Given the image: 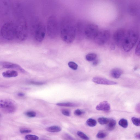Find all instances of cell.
<instances>
[{"mask_svg":"<svg viewBox=\"0 0 140 140\" xmlns=\"http://www.w3.org/2000/svg\"><path fill=\"white\" fill-rule=\"evenodd\" d=\"M69 17L63 18L61 22L60 34L61 38L66 43L70 44L74 41L77 32L76 25Z\"/></svg>","mask_w":140,"mask_h":140,"instance_id":"obj_1","label":"cell"},{"mask_svg":"<svg viewBox=\"0 0 140 140\" xmlns=\"http://www.w3.org/2000/svg\"><path fill=\"white\" fill-rule=\"evenodd\" d=\"M77 32L79 34L88 40H94L99 31L96 24L92 23L81 21L76 25Z\"/></svg>","mask_w":140,"mask_h":140,"instance_id":"obj_2","label":"cell"},{"mask_svg":"<svg viewBox=\"0 0 140 140\" xmlns=\"http://www.w3.org/2000/svg\"><path fill=\"white\" fill-rule=\"evenodd\" d=\"M16 39L20 41H23L27 39L28 34V24L25 18L20 17L16 23Z\"/></svg>","mask_w":140,"mask_h":140,"instance_id":"obj_3","label":"cell"},{"mask_svg":"<svg viewBox=\"0 0 140 140\" xmlns=\"http://www.w3.org/2000/svg\"><path fill=\"white\" fill-rule=\"evenodd\" d=\"M138 33L135 30H130L127 31L122 47L124 51L128 52L135 46L139 39Z\"/></svg>","mask_w":140,"mask_h":140,"instance_id":"obj_4","label":"cell"},{"mask_svg":"<svg viewBox=\"0 0 140 140\" xmlns=\"http://www.w3.org/2000/svg\"><path fill=\"white\" fill-rule=\"evenodd\" d=\"M1 35L3 39L8 41H13L16 39V23L12 21H8L4 23L1 29Z\"/></svg>","mask_w":140,"mask_h":140,"instance_id":"obj_5","label":"cell"},{"mask_svg":"<svg viewBox=\"0 0 140 140\" xmlns=\"http://www.w3.org/2000/svg\"><path fill=\"white\" fill-rule=\"evenodd\" d=\"M58 23L55 16H50L47 23L46 30L47 34L50 38L53 39L57 36L59 32Z\"/></svg>","mask_w":140,"mask_h":140,"instance_id":"obj_6","label":"cell"},{"mask_svg":"<svg viewBox=\"0 0 140 140\" xmlns=\"http://www.w3.org/2000/svg\"><path fill=\"white\" fill-rule=\"evenodd\" d=\"M32 29L34 40L38 42L43 41L46 32V29L43 24L40 21L36 22L33 24Z\"/></svg>","mask_w":140,"mask_h":140,"instance_id":"obj_7","label":"cell"},{"mask_svg":"<svg viewBox=\"0 0 140 140\" xmlns=\"http://www.w3.org/2000/svg\"><path fill=\"white\" fill-rule=\"evenodd\" d=\"M111 35L110 32L108 30H99L93 40L97 44L103 45L110 39Z\"/></svg>","mask_w":140,"mask_h":140,"instance_id":"obj_8","label":"cell"},{"mask_svg":"<svg viewBox=\"0 0 140 140\" xmlns=\"http://www.w3.org/2000/svg\"><path fill=\"white\" fill-rule=\"evenodd\" d=\"M0 108L5 113H11L15 112L16 109L15 103L10 100H1L0 101Z\"/></svg>","mask_w":140,"mask_h":140,"instance_id":"obj_9","label":"cell"},{"mask_svg":"<svg viewBox=\"0 0 140 140\" xmlns=\"http://www.w3.org/2000/svg\"><path fill=\"white\" fill-rule=\"evenodd\" d=\"M127 31L124 29H119L114 34L113 38L115 43L119 47H122L125 40Z\"/></svg>","mask_w":140,"mask_h":140,"instance_id":"obj_10","label":"cell"},{"mask_svg":"<svg viewBox=\"0 0 140 140\" xmlns=\"http://www.w3.org/2000/svg\"><path fill=\"white\" fill-rule=\"evenodd\" d=\"M1 65L3 68H4L15 69L24 72L25 71L20 65L13 63L2 61L1 62Z\"/></svg>","mask_w":140,"mask_h":140,"instance_id":"obj_11","label":"cell"},{"mask_svg":"<svg viewBox=\"0 0 140 140\" xmlns=\"http://www.w3.org/2000/svg\"><path fill=\"white\" fill-rule=\"evenodd\" d=\"M92 81L96 83L100 84L112 85H116L117 83L114 81L109 80L108 79L100 77H95L92 79Z\"/></svg>","mask_w":140,"mask_h":140,"instance_id":"obj_12","label":"cell"},{"mask_svg":"<svg viewBox=\"0 0 140 140\" xmlns=\"http://www.w3.org/2000/svg\"><path fill=\"white\" fill-rule=\"evenodd\" d=\"M110 104L106 101L100 102L96 107V109L97 110L105 111H108L110 110Z\"/></svg>","mask_w":140,"mask_h":140,"instance_id":"obj_13","label":"cell"},{"mask_svg":"<svg viewBox=\"0 0 140 140\" xmlns=\"http://www.w3.org/2000/svg\"><path fill=\"white\" fill-rule=\"evenodd\" d=\"M123 71L121 69L116 68L112 69L110 72V75L113 78L118 79L123 74Z\"/></svg>","mask_w":140,"mask_h":140,"instance_id":"obj_14","label":"cell"},{"mask_svg":"<svg viewBox=\"0 0 140 140\" xmlns=\"http://www.w3.org/2000/svg\"><path fill=\"white\" fill-rule=\"evenodd\" d=\"M18 72L14 70L6 71L2 73V75L4 77L10 78L15 77L18 76Z\"/></svg>","mask_w":140,"mask_h":140,"instance_id":"obj_15","label":"cell"},{"mask_svg":"<svg viewBox=\"0 0 140 140\" xmlns=\"http://www.w3.org/2000/svg\"><path fill=\"white\" fill-rule=\"evenodd\" d=\"M46 130L48 132H58L61 131L62 128L58 126H53L47 127Z\"/></svg>","mask_w":140,"mask_h":140,"instance_id":"obj_16","label":"cell"},{"mask_svg":"<svg viewBox=\"0 0 140 140\" xmlns=\"http://www.w3.org/2000/svg\"><path fill=\"white\" fill-rule=\"evenodd\" d=\"M56 105L58 106L68 107H75L78 106L77 103L70 102L58 103Z\"/></svg>","mask_w":140,"mask_h":140,"instance_id":"obj_17","label":"cell"},{"mask_svg":"<svg viewBox=\"0 0 140 140\" xmlns=\"http://www.w3.org/2000/svg\"><path fill=\"white\" fill-rule=\"evenodd\" d=\"M116 121L114 119H109L108 123L107 124V128L109 130H113L116 125Z\"/></svg>","mask_w":140,"mask_h":140,"instance_id":"obj_18","label":"cell"},{"mask_svg":"<svg viewBox=\"0 0 140 140\" xmlns=\"http://www.w3.org/2000/svg\"><path fill=\"white\" fill-rule=\"evenodd\" d=\"M97 57V55L96 54L93 53H90L86 56V59L88 61H93L96 59Z\"/></svg>","mask_w":140,"mask_h":140,"instance_id":"obj_19","label":"cell"},{"mask_svg":"<svg viewBox=\"0 0 140 140\" xmlns=\"http://www.w3.org/2000/svg\"><path fill=\"white\" fill-rule=\"evenodd\" d=\"M119 124L121 126L125 128H126L128 125L127 121L124 119L120 120L119 121Z\"/></svg>","mask_w":140,"mask_h":140,"instance_id":"obj_20","label":"cell"},{"mask_svg":"<svg viewBox=\"0 0 140 140\" xmlns=\"http://www.w3.org/2000/svg\"><path fill=\"white\" fill-rule=\"evenodd\" d=\"M86 123L87 125L89 126L93 127L97 125L96 121L92 119H89L87 121Z\"/></svg>","mask_w":140,"mask_h":140,"instance_id":"obj_21","label":"cell"},{"mask_svg":"<svg viewBox=\"0 0 140 140\" xmlns=\"http://www.w3.org/2000/svg\"><path fill=\"white\" fill-rule=\"evenodd\" d=\"M109 119L105 117H100L98 119V121L99 123L101 125L107 124L109 120Z\"/></svg>","mask_w":140,"mask_h":140,"instance_id":"obj_22","label":"cell"},{"mask_svg":"<svg viewBox=\"0 0 140 140\" xmlns=\"http://www.w3.org/2000/svg\"><path fill=\"white\" fill-rule=\"evenodd\" d=\"M107 136V133L103 131L99 132L96 135V137L99 139H103L105 138Z\"/></svg>","mask_w":140,"mask_h":140,"instance_id":"obj_23","label":"cell"},{"mask_svg":"<svg viewBox=\"0 0 140 140\" xmlns=\"http://www.w3.org/2000/svg\"><path fill=\"white\" fill-rule=\"evenodd\" d=\"M77 135L79 137L85 140H89V137L82 132L79 131L77 132Z\"/></svg>","mask_w":140,"mask_h":140,"instance_id":"obj_24","label":"cell"},{"mask_svg":"<svg viewBox=\"0 0 140 140\" xmlns=\"http://www.w3.org/2000/svg\"><path fill=\"white\" fill-rule=\"evenodd\" d=\"M39 137L37 136L33 135H28L25 137L26 140H38Z\"/></svg>","mask_w":140,"mask_h":140,"instance_id":"obj_25","label":"cell"},{"mask_svg":"<svg viewBox=\"0 0 140 140\" xmlns=\"http://www.w3.org/2000/svg\"><path fill=\"white\" fill-rule=\"evenodd\" d=\"M132 121L133 124L137 126H140V117L137 118L133 117L131 119Z\"/></svg>","mask_w":140,"mask_h":140,"instance_id":"obj_26","label":"cell"},{"mask_svg":"<svg viewBox=\"0 0 140 140\" xmlns=\"http://www.w3.org/2000/svg\"><path fill=\"white\" fill-rule=\"evenodd\" d=\"M68 65L69 67L73 70H76L77 69L78 66L74 62H69L68 63Z\"/></svg>","mask_w":140,"mask_h":140,"instance_id":"obj_27","label":"cell"},{"mask_svg":"<svg viewBox=\"0 0 140 140\" xmlns=\"http://www.w3.org/2000/svg\"><path fill=\"white\" fill-rule=\"evenodd\" d=\"M26 115L28 117L30 118H33L36 116V113L33 111H29L25 113Z\"/></svg>","mask_w":140,"mask_h":140,"instance_id":"obj_28","label":"cell"},{"mask_svg":"<svg viewBox=\"0 0 140 140\" xmlns=\"http://www.w3.org/2000/svg\"><path fill=\"white\" fill-rule=\"evenodd\" d=\"M20 131L21 133H31L32 132V130L26 128H22L20 129Z\"/></svg>","mask_w":140,"mask_h":140,"instance_id":"obj_29","label":"cell"},{"mask_svg":"<svg viewBox=\"0 0 140 140\" xmlns=\"http://www.w3.org/2000/svg\"><path fill=\"white\" fill-rule=\"evenodd\" d=\"M135 53L137 56H140V40L136 48Z\"/></svg>","mask_w":140,"mask_h":140,"instance_id":"obj_30","label":"cell"},{"mask_svg":"<svg viewBox=\"0 0 140 140\" xmlns=\"http://www.w3.org/2000/svg\"><path fill=\"white\" fill-rule=\"evenodd\" d=\"M85 113V112L80 109H77L74 112V114L76 116H80Z\"/></svg>","mask_w":140,"mask_h":140,"instance_id":"obj_31","label":"cell"},{"mask_svg":"<svg viewBox=\"0 0 140 140\" xmlns=\"http://www.w3.org/2000/svg\"><path fill=\"white\" fill-rule=\"evenodd\" d=\"M62 113L63 114L65 115V116H69L70 115V112L68 109H63L62 111Z\"/></svg>","mask_w":140,"mask_h":140,"instance_id":"obj_32","label":"cell"},{"mask_svg":"<svg viewBox=\"0 0 140 140\" xmlns=\"http://www.w3.org/2000/svg\"><path fill=\"white\" fill-rule=\"evenodd\" d=\"M30 83L33 85H37V86H40V85H43L45 83L42 82H38L35 81H31L30 82Z\"/></svg>","mask_w":140,"mask_h":140,"instance_id":"obj_33","label":"cell"},{"mask_svg":"<svg viewBox=\"0 0 140 140\" xmlns=\"http://www.w3.org/2000/svg\"><path fill=\"white\" fill-rule=\"evenodd\" d=\"M64 138L66 140H75L68 134L65 135L64 136Z\"/></svg>","mask_w":140,"mask_h":140,"instance_id":"obj_34","label":"cell"},{"mask_svg":"<svg viewBox=\"0 0 140 140\" xmlns=\"http://www.w3.org/2000/svg\"><path fill=\"white\" fill-rule=\"evenodd\" d=\"M135 136L136 138L140 139V132H138L135 134Z\"/></svg>","mask_w":140,"mask_h":140,"instance_id":"obj_35","label":"cell"},{"mask_svg":"<svg viewBox=\"0 0 140 140\" xmlns=\"http://www.w3.org/2000/svg\"><path fill=\"white\" fill-rule=\"evenodd\" d=\"M136 109L137 111L140 113V103H138L136 106Z\"/></svg>","mask_w":140,"mask_h":140,"instance_id":"obj_36","label":"cell"},{"mask_svg":"<svg viewBox=\"0 0 140 140\" xmlns=\"http://www.w3.org/2000/svg\"><path fill=\"white\" fill-rule=\"evenodd\" d=\"M99 63V61L98 60H94V62L93 63V65H94L96 66Z\"/></svg>","mask_w":140,"mask_h":140,"instance_id":"obj_37","label":"cell"},{"mask_svg":"<svg viewBox=\"0 0 140 140\" xmlns=\"http://www.w3.org/2000/svg\"><path fill=\"white\" fill-rule=\"evenodd\" d=\"M18 96H19L22 97L24 96V94L23 93H19L18 94Z\"/></svg>","mask_w":140,"mask_h":140,"instance_id":"obj_38","label":"cell"},{"mask_svg":"<svg viewBox=\"0 0 140 140\" xmlns=\"http://www.w3.org/2000/svg\"></svg>","mask_w":140,"mask_h":140,"instance_id":"obj_39","label":"cell"}]
</instances>
